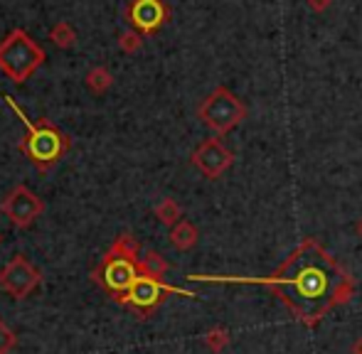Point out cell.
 Segmentation results:
<instances>
[{"label": "cell", "instance_id": "cell-1", "mask_svg": "<svg viewBox=\"0 0 362 354\" xmlns=\"http://www.w3.org/2000/svg\"><path fill=\"white\" fill-rule=\"evenodd\" d=\"M195 283H254L267 286L279 300L286 303L291 315L305 327H315L333 307L350 303L355 281L315 239H305L296 251L267 278L237 276H202L192 273Z\"/></svg>", "mask_w": 362, "mask_h": 354}, {"label": "cell", "instance_id": "cell-2", "mask_svg": "<svg viewBox=\"0 0 362 354\" xmlns=\"http://www.w3.org/2000/svg\"><path fill=\"white\" fill-rule=\"evenodd\" d=\"M3 99H5V104L10 106V111H13L25 126V138L20 140V150L25 153V158L37 170H42V173L52 168V165H57L59 160L64 158V153L72 148L69 135L64 133V130H59L57 126L47 118H40V121L28 118V114L15 104L13 96L5 94Z\"/></svg>", "mask_w": 362, "mask_h": 354}, {"label": "cell", "instance_id": "cell-3", "mask_svg": "<svg viewBox=\"0 0 362 354\" xmlns=\"http://www.w3.org/2000/svg\"><path fill=\"white\" fill-rule=\"evenodd\" d=\"M45 49L25 30H13L0 42V72L15 84H23L45 64Z\"/></svg>", "mask_w": 362, "mask_h": 354}, {"label": "cell", "instance_id": "cell-4", "mask_svg": "<svg viewBox=\"0 0 362 354\" xmlns=\"http://www.w3.org/2000/svg\"><path fill=\"white\" fill-rule=\"evenodd\" d=\"M141 276H144L141 259H131V256H124V254H119V251L109 249L104 259H101L99 268L91 273V281L99 283L106 291V295L121 305L126 293L134 288V283L139 281Z\"/></svg>", "mask_w": 362, "mask_h": 354}, {"label": "cell", "instance_id": "cell-5", "mask_svg": "<svg viewBox=\"0 0 362 354\" xmlns=\"http://www.w3.org/2000/svg\"><path fill=\"white\" fill-rule=\"evenodd\" d=\"M168 295L195 298V293L182 291V288H175V286H168V283H163V278H156V276H151V273L144 271V276H141L139 281L134 283V288L126 293V298L121 300V305H124L126 310L134 312L139 320H146L151 312H156L158 307L165 303Z\"/></svg>", "mask_w": 362, "mask_h": 354}, {"label": "cell", "instance_id": "cell-6", "mask_svg": "<svg viewBox=\"0 0 362 354\" xmlns=\"http://www.w3.org/2000/svg\"><path fill=\"white\" fill-rule=\"evenodd\" d=\"M197 116H200V121L210 130H215L217 135H224L242 123L244 116H247V106H244L229 89L217 87L205 101H202Z\"/></svg>", "mask_w": 362, "mask_h": 354}, {"label": "cell", "instance_id": "cell-7", "mask_svg": "<svg viewBox=\"0 0 362 354\" xmlns=\"http://www.w3.org/2000/svg\"><path fill=\"white\" fill-rule=\"evenodd\" d=\"M40 283H42V271L30 264L23 254L13 256L0 268V291H5L15 300H25L28 295H33Z\"/></svg>", "mask_w": 362, "mask_h": 354}, {"label": "cell", "instance_id": "cell-8", "mask_svg": "<svg viewBox=\"0 0 362 354\" xmlns=\"http://www.w3.org/2000/svg\"><path fill=\"white\" fill-rule=\"evenodd\" d=\"M3 214L10 219V224L18 226V229H28L37 216L45 214V202L42 197L35 195L30 187L18 185L15 190L8 192V197L0 205Z\"/></svg>", "mask_w": 362, "mask_h": 354}, {"label": "cell", "instance_id": "cell-9", "mask_svg": "<svg viewBox=\"0 0 362 354\" xmlns=\"http://www.w3.org/2000/svg\"><path fill=\"white\" fill-rule=\"evenodd\" d=\"M232 163H234L232 150L224 148L219 138H207L192 153V165L205 177H210V180H217L222 173H227L232 168Z\"/></svg>", "mask_w": 362, "mask_h": 354}, {"label": "cell", "instance_id": "cell-10", "mask_svg": "<svg viewBox=\"0 0 362 354\" xmlns=\"http://www.w3.org/2000/svg\"><path fill=\"white\" fill-rule=\"evenodd\" d=\"M168 8L163 0H131L129 5V23L141 35H153L165 25Z\"/></svg>", "mask_w": 362, "mask_h": 354}, {"label": "cell", "instance_id": "cell-11", "mask_svg": "<svg viewBox=\"0 0 362 354\" xmlns=\"http://www.w3.org/2000/svg\"><path fill=\"white\" fill-rule=\"evenodd\" d=\"M197 226L187 219H180L175 226L170 229V244L175 246L177 251H190L192 246L197 244Z\"/></svg>", "mask_w": 362, "mask_h": 354}, {"label": "cell", "instance_id": "cell-12", "mask_svg": "<svg viewBox=\"0 0 362 354\" xmlns=\"http://www.w3.org/2000/svg\"><path fill=\"white\" fill-rule=\"evenodd\" d=\"M153 214L158 216V221L160 224H165V226H175L177 221L182 219V209H180V205H177L175 200H170V197H165L163 202H158L156 205V209H153Z\"/></svg>", "mask_w": 362, "mask_h": 354}, {"label": "cell", "instance_id": "cell-13", "mask_svg": "<svg viewBox=\"0 0 362 354\" xmlns=\"http://www.w3.org/2000/svg\"><path fill=\"white\" fill-rule=\"evenodd\" d=\"M49 39H52L57 47L67 49V47H72V44L76 42V32H74V28L67 23V20H59V23L49 30Z\"/></svg>", "mask_w": 362, "mask_h": 354}, {"label": "cell", "instance_id": "cell-14", "mask_svg": "<svg viewBox=\"0 0 362 354\" xmlns=\"http://www.w3.org/2000/svg\"><path fill=\"white\" fill-rule=\"evenodd\" d=\"M111 84H114V77H111L106 67H94L86 74V87H89V91H94V94H104Z\"/></svg>", "mask_w": 362, "mask_h": 354}, {"label": "cell", "instance_id": "cell-15", "mask_svg": "<svg viewBox=\"0 0 362 354\" xmlns=\"http://www.w3.org/2000/svg\"><path fill=\"white\" fill-rule=\"evenodd\" d=\"M141 266H144L146 273H151V276H156V278H163L168 273V268H170V264H168V261L153 249L141 256Z\"/></svg>", "mask_w": 362, "mask_h": 354}, {"label": "cell", "instance_id": "cell-16", "mask_svg": "<svg viewBox=\"0 0 362 354\" xmlns=\"http://www.w3.org/2000/svg\"><path fill=\"white\" fill-rule=\"evenodd\" d=\"M202 342H205L207 350L212 352H222L229 347V342H232V337H229V332L224 330V327H212L210 332H207L205 337H202Z\"/></svg>", "mask_w": 362, "mask_h": 354}, {"label": "cell", "instance_id": "cell-17", "mask_svg": "<svg viewBox=\"0 0 362 354\" xmlns=\"http://www.w3.org/2000/svg\"><path fill=\"white\" fill-rule=\"evenodd\" d=\"M111 249L119 251V254H124V256H131V259H141V244H139V239L131 234H121L119 239L114 241Z\"/></svg>", "mask_w": 362, "mask_h": 354}, {"label": "cell", "instance_id": "cell-18", "mask_svg": "<svg viewBox=\"0 0 362 354\" xmlns=\"http://www.w3.org/2000/svg\"><path fill=\"white\" fill-rule=\"evenodd\" d=\"M119 47L124 49L126 54H134L144 47V37H141L139 30H129V32H124L119 37Z\"/></svg>", "mask_w": 362, "mask_h": 354}, {"label": "cell", "instance_id": "cell-19", "mask_svg": "<svg viewBox=\"0 0 362 354\" xmlns=\"http://www.w3.org/2000/svg\"><path fill=\"white\" fill-rule=\"evenodd\" d=\"M15 345H18V335L0 317V354H8L10 350H15Z\"/></svg>", "mask_w": 362, "mask_h": 354}, {"label": "cell", "instance_id": "cell-20", "mask_svg": "<svg viewBox=\"0 0 362 354\" xmlns=\"http://www.w3.org/2000/svg\"><path fill=\"white\" fill-rule=\"evenodd\" d=\"M308 5L315 10V13H323V10H328L330 0H308Z\"/></svg>", "mask_w": 362, "mask_h": 354}, {"label": "cell", "instance_id": "cell-21", "mask_svg": "<svg viewBox=\"0 0 362 354\" xmlns=\"http://www.w3.org/2000/svg\"><path fill=\"white\" fill-rule=\"evenodd\" d=\"M353 354H362V337H360V340H355V345H353Z\"/></svg>", "mask_w": 362, "mask_h": 354}, {"label": "cell", "instance_id": "cell-22", "mask_svg": "<svg viewBox=\"0 0 362 354\" xmlns=\"http://www.w3.org/2000/svg\"><path fill=\"white\" fill-rule=\"evenodd\" d=\"M358 234L362 236V219H360V224H358Z\"/></svg>", "mask_w": 362, "mask_h": 354}, {"label": "cell", "instance_id": "cell-23", "mask_svg": "<svg viewBox=\"0 0 362 354\" xmlns=\"http://www.w3.org/2000/svg\"><path fill=\"white\" fill-rule=\"evenodd\" d=\"M0 241H3V239H0Z\"/></svg>", "mask_w": 362, "mask_h": 354}]
</instances>
